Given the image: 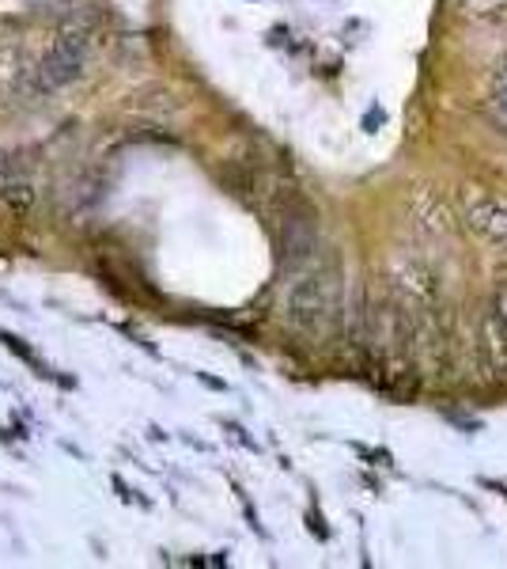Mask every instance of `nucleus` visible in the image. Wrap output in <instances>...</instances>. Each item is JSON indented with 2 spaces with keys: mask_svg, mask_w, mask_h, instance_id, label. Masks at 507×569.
I'll return each instance as SVG.
<instances>
[{
  "mask_svg": "<svg viewBox=\"0 0 507 569\" xmlns=\"http://www.w3.org/2000/svg\"><path fill=\"white\" fill-rule=\"evenodd\" d=\"M284 319L307 338H326L341 319V270L329 259H315L292 270L284 281Z\"/></svg>",
  "mask_w": 507,
  "mask_h": 569,
  "instance_id": "obj_1",
  "label": "nucleus"
},
{
  "mask_svg": "<svg viewBox=\"0 0 507 569\" xmlns=\"http://www.w3.org/2000/svg\"><path fill=\"white\" fill-rule=\"evenodd\" d=\"M276 243H281V262L284 273L303 270L315 259H322V240H318V217L303 198L292 194L276 209Z\"/></svg>",
  "mask_w": 507,
  "mask_h": 569,
  "instance_id": "obj_2",
  "label": "nucleus"
},
{
  "mask_svg": "<svg viewBox=\"0 0 507 569\" xmlns=\"http://www.w3.org/2000/svg\"><path fill=\"white\" fill-rule=\"evenodd\" d=\"M84 69H88V34L72 27V31L58 34V42H53L50 53L42 58L39 72H34V88H42V91L64 88L84 77Z\"/></svg>",
  "mask_w": 507,
  "mask_h": 569,
  "instance_id": "obj_3",
  "label": "nucleus"
},
{
  "mask_svg": "<svg viewBox=\"0 0 507 569\" xmlns=\"http://www.w3.org/2000/svg\"><path fill=\"white\" fill-rule=\"evenodd\" d=\"M0 209L8 217H27L34 209V179L20 156L0 149Z\"/></svg>",
  "mask_w": 507,
  "mask_h": 569,
  "instance_id": "obj_4",
  "label": "nucleus"
},
{
  "mask_svg": "<svg viewBox=\"0 0 507 569\" xmlns=\"http://www.w3.org/2000/svg\"><path fill=\"white\" fill-rule=\"evenodd\" d=\"M466 224L477 236H485L488 243L507 247V198L477 194L466 201Z\"/></svg>",
  "mask_w": 507,
  "mask_h": 569,
  "instance_id": "obj_5",
  "label": "nucleus"
},
{
  "mask_svg": "<svg viewBox=\"0 0 507 569\" xmlns=\"http://www.w3.org/2000/svg\"><path fill=\"white\" fill-rule=\"evenodd\" d=\"M481 342H485V357L496 372L507 376V316L500 308H493L481 323Z\"/></svg>",
  "mask_w": 507,
  "mask_h": 569,
  "instance_id": "obj_6",
  "label": "nucleus"
},
{
  "mask_svg": "<svg viewBox=\"0 0 507 569\" xmlns=\"http://www.w3.org/2000/svg\"><path fill=\"white\" fill-rule=\"evenodd\" d=\"M0 342H4L8 350H12L16 357H23L27 365H34V369H39V376H42V365L34 361V353H31V350H27V346H23V338H16V335H0Z\"/></svg>",
  "mask_w": 507,
  "mask_h": 569,
  "instance_id": "obj_7",
  "label": "nucleus"
},
{
  "mask_svg": "<svg viewBox=\"0 0 507 569\" xmlns=\"http://www.w3.org/2000/svg\"><path fill=\"white\" fill-rule=\"evenodd\" d=\"M493 107L507 118V69L496 72V80H493Z\"/></svg>",
  "mask_w": 507,
  "mask_h": 569,
  "instance_id": "obj_8",
  "label": "nucleus"
}]
</instances>
